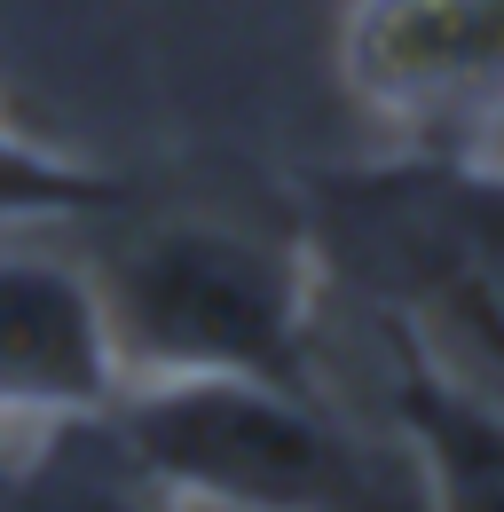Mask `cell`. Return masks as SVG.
<instances>
[{"label":"cell","instance_id":"1","mask_svg":"<svg viewBox=\"0 0 504 512\" xmlns=\"http://www.w3.org/2000/svg\"><path fill=\"white\" fill-rule=\"evenodd\" d=\"M308 245L418 363L504 410V158H386L331 174Z\"/></svg>","mask_w":504,"mask_h":512},{"label":"cell","instance_id":"2","mask_svg":"<svg viewBox=\"0 0 504 512\" xmlns=\"http://www.w3.org/2000/svg\"><path fill=\"white\" fill-rule=\"evenodd\" d=\"M95 292L126 386L142 379H276L323 386V260L308 237L252 229L221 213H158L111 229L95 253Z\"/></svg>","mask_w":504,"mask_h":512},{"label":"cell","instance_id":"3","mask_svg":"<svg viewBox=\"0 0 504 512\" xmlns=\"http://www.w3.org/2000/svg\"><path fill=\"white\" fill-rule=\"evenodd\" d=\"M142 465L205 512H378L410 481L394 426H355L331 386L142 379L111 402Z\"/></svg>","mask_w":504,"mask_h":512},{"label":"cell","instance_id":"4","mask_svg":"<svg viewBox=\"0 0 504 512\" xmlns=\"http://www.w3.org/2000/svg\"><path fill=\"white\" fill-rule=\"evenodd\" d=\"M339 87L410 158H504V0H347Z\"/></svg>","mask_w":504,"mask_h":512},{"label":"cell","instance_id":"5","mask_svg":"<svg viewBox=\"0 0 504 512\" xmlns=\"http://www.w3.org/2000/svg\"><path fill=\"white\" fill-rule=\"evenodd\" d=\"M119 394L126 371L87 253L48 245V229H0V434L111 410Z\"/></svg>","mask_w":504,"mask_h":512},{"label":"cell","instance_id":"6","mask_svg":"<svg viewBox=\"0 0 504 512\" xmlns=\"http://www.w3.org/2000/svg\"><path fill=\"white\" fill-rule=\"evenodd\" d=\"M386 426L402 434L426 512H504V410L386 339Z\"/></svg>","mask_w":504,"mask_h":512},{"label":"cell","instance_id":"7","mask_svg":"<svg viewBox=\"0 0 504 512\" xmlns=\"http://www.w3.org/2000/svg\"><path fill=\"white\" fill-rule=\"evenodd\" d=\"M0 512H182L111 410L0 434Z\"/></svg>","mask_w":504,"mask_h":512},{"label":"cell","instance_id":"8","mask_svg":"<svg viewBox=\"0 0 504 512\" xmlns=\"http://www.w3.org/2000/svg\"><path fill=\"white\" fill-rule=\"evenodd\" d=\"M126 205V182L71 158L56 142H32L0 119V229H63V221H111Z\"/></svg>","mask_w":504,"mask_h":512},{"label":"cell","instance_id":"9","mask_svg":"<svg viewBox=\"0 0 504 512\" xmlns=\"http://www.w3.org/2000/svg\"><path fill=\"white\" fill-rule=\"evenodd\" d=\"M378 512H426V489H418V465H410V481H402V489H394V497H386Z\"/></svg>","mask_w":504,"mask_h":512}]
</instances>
